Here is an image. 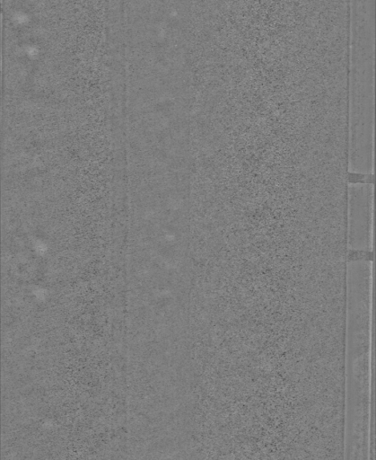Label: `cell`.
I'll return each mask as SVG.
<instances>
[{
	"instance_id": "6da1fadb",
	"label": "cell",
	"mask_w": 376,
	"mask_h": 460,
	"mask_svg": "<svg viewBox=\"0 0 376 460\" xmlns=\"http://www.w3.org/2000/svg\"><path fill=\"white\" fill-rule=\"evenodd\" d=\"M373 185L348 182L345 199V238L347 250L372 251L373 241Z\"/></svg>"
}]
</instances>
